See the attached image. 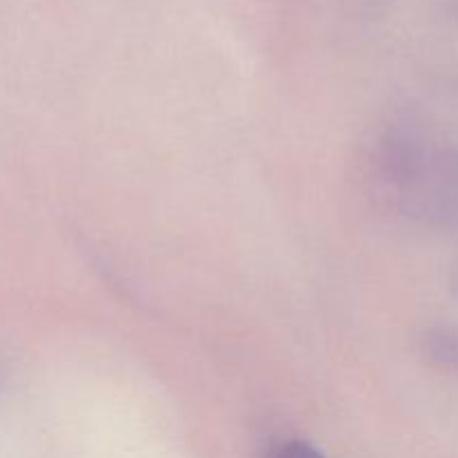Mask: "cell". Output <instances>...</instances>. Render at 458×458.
I'll return each mask as SVG.
<instances>
[{
    "label": "cell",
    "mask_w": 458,
    "mask_h": 458,
    "mask_svg": "<svg viewBox=\"0 0 458 458\" xmlns=\"http://www.w3.org/2000/svg\"><path fill=\"white\" fill-rule=\"evenodd\" d=\"M264 458H325L316 447L302 441H280L264 454Z\"/></svg>",
    "instance_id": "6da1fadb"
}]
</instances>
